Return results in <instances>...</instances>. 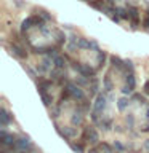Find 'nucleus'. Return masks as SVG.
<instances>
[{
    "label": "nucleus",
    "mask_w": 149,
    "mask_h": 153,
    "mask_svg": "<svg viewBox=\"0 0 149 153\" xmlns=\"http://www.w3.org/2000/svg\"><path fill=\"white\" fill-rule=\"evenodd\" d=\"M67 96H72L74 99H82L84 97V93H82V89L79 86H74V85H67L66 91L62 93V99L67 97Z\"/></svg>",
    "instance_id": "1"
},
{
    "label": "nucleus",
    "mask_w": 149,
    "mask_h": 153,
    "mask_svg": "<svg viewBox=\"0 0 149 153\" xmlns=\"http://www.w3.org/2000/svg\"><path fill=\"white\" fill-rule=\"evenodd\" d=\"M32 24H42V19L38 18V16H31V18L24 19L21 29H23V30H29V29L32 27Z\"/></svg>",
    "instance_id": "2"
},
{
    "label": "nucleus",
    "mask_w": 149,
    "mask_h": 153,
    "mask_svg": "<svg viewBox=\"0 0 149 153\" xmlns=\"http://www.w3.org/2000/svg\"><path fill=\"white\" fill-rule=\"evenodd\" d=\"M128 19L132 21L133 26H138V24H139V18H138V8H135V7L128 8Z\"/></svg>",
    "instance_id": "3"
},
{
    "label": "nucleus",
    "mask_w": 149,
    "mask_h": 153,
    "mask_svg": "<svg viewBox=\"0 0 149 153\" xmlns=\"http://www.w3.org/2000/svg\"><path fill=\"white\" fill-rule=\"evenodd\" d=\"M0 140H2L3 145H13L14 143V137L11 136V134H7L5 131L0 132Z\"/></svg>",
    "instance_id": "4"
},
{
    "label": "nucleus",
    "mask_w": 149,
    "mask_h": 153,
    "mask_svg": "<svg viewBox=\"0 0 149 153\" xmlns=\"http://www.w3.org/2000/svg\"><path fill=\"white\" fill-rule=\"evenodd\" d=\"M133 88H135V76L130 74V75L127 76V86H125L122 91H123L125 94H128V93H132V91H133Z\"/></svg>",
    "instance_id": "5"
},
{
    "label": "nucleus",
    "mask_w": 149,
    "mask_h": 153,
    "mask_svg": "<svg viewBox=\"0 0 149 153\" xmlns=\"http://www.w3.org/2000/svg\"><path fill=\"white\" fill-rule=\"evenodd\" d=\"M74 69L75 70H79L84 76H90V75H93V70L90 69V67H87V65H82V64H75L74 65Z\"/></svg>",
    "instance_id": "6"
},
{
    "label": "nucleus",
    "mask_w": 149,
    "mask_h": 153,
    "mask_svg": "<svg viewBox=\"0 0 149 153\" xmlns=\"http://www.w3.org/2000/svg\"><path fill=\"white\" fill-rule=\"evenodd\" d=\"M104 107H106V97H104V96H98L96 104H95V110H96V112H101Z\"/></svg>",
    "instance_id": "7"
},
{
    "label": "nucleus",
    "mask_w": 149,
    "mask_h": 153,
    "mask_svg": "<svg viewBox=\"0 0 149 153\" xmlns=\"http://www.w3.org/2000/svg\"><path fill=\"white\" fill-rule=\"evenodd\" d=\"M85 137H88L90 142H96V140H98V134H96V131H95L93 128L87 129V131H85Z\"/></svg>",
    "instance_id": "8"
},
{
    "label": "nucleus",
    "mask_w": 149,
    "mask_h": 153,
    "mask_svg": "<svg viewBox=\"0 0 149 153\" xmlns=\"http://www.w3.org/2000/svg\"><path fill=\"white\" fill-rule=\"evenodd\" d=\"M11 51H13V53H14V54H16L18 57H21V59H23V57H26V56H27V53L24 51L21 46H18V45H13V46H11Z\"/></svg>",
    "instance_id": "9"
},
{
    "label": "nucleus",
    "mask_w": 149,
    "mask_h": 153,
    "mask_svg": "<svg viewBox=\"0 0 149 153\" xmlns=\"http://www.w3.org/2000/svg\"><path fill=\"white\" fill-rule=\"evenodd\" d=\"M0 120H2L3 126H7V124L10 123V115H8V112L5 108H2V112H0Z\"/></svg>",
    "instance_id": "10"
},
{
    "label": "nucleus",
    "mask_w": 149,
    "mask_h": 153,
    "mask_svg": "<svg viewBox=\"0 0 149 153\" xmlns=\"http://www.w3.org/2000/svg\"><path fill=\"white\" fill-rule=\"evenodd\" d=\"M29 143H31V142H29L27 137H21V139L16 142V145H18L19 148H26V147H29Z\"/></svg>",
    "instance_id": "11"
},
{
    "label": "nucleus",
    "mask_w": 149,
    "mask_h": 153,
    "mask_svg": "<svg viewBox=\"0 0 149 153\" xmlns=\"http://www.w3.org/2000/svg\"><path fill=\"white\" fill-rule=\"evenodd\" d=\"M53 62H55V65L58 69H62V67H64V59H62L61 56H55L53 57Z\"/></svg>",
    "instance_id": "12"
},
{
    "label": "nucleus",
    "mask_w": 149,
    "mask_h": 153,
    "mask_svg": "<svg viewBox=\"0 0 149 153\" xmlns=\"http://www.w3.org/2000/svg\"><path fill=\"white\" fill-rule=\"evenodd\" d=\"M115 13L119 14L122 19H128V10H123V8H115Z\"/></svg>",
    "instance_id": "13"
},
{
    "label": "nucleus",
    "mask_w": 149,
    "mask_h": 153,
    "mask_svg": "<svg viewBox=\"0 0 149 153\" xmlns=\"http://www.w3.org/2000/svg\"><path fill=\"white\" fill-rule=\"evenodd\" d=\"M42 100H43V104H45V105H50L51 104V97L48 94H45V93H42Z\"/></svg>",
    "instance_id": "14"
},
{
    "label": "nucleus",
    "mask_w": 149,
    "mask_h": 153,
    "mask_svg": "<svg viewBox=\"0 0 149 153\" xmlns=\"http://www.w3.org/2000/svg\"><path fill=\"white\" fill-rule=\"evenodd\" d=\"M127 104H128V100L122 97V99H119V108L120 110H125V107H127Z\"/></svg>",
    "instance_id": "15"
},
{
    "label": "nucleus",
    "mask_w": 149,
    "mask_h": 153,
    "mask_svg": "<svg viewBox=\"0 0 149 153\" xmlns=\"http://www.w3.org/2000/svg\"><path fill=\"white\" fill-rule=\"evenodd\" d=\"M111 61H112V64H114V65H117V67H122V61H120L119 57L112 56V57H111Z\"/></svg>",
    "instance_id": "16"
},
{
    "label": "nucleus",
    "mask_w": 149,
    "mask_h": 153,
    "mask_svg": "<svg viewBox=\"0 0 149 153\" xmlns=\"http://www.w3.org/2000/svg\"><path fill=\"white\" fill-rule=\"evenodd\" d=\"M72 150H75V152H79V153H82V152H84V147H82V145H77V143H72Z\"/></svg>",
    "instance_id": "17"
},
{
    "label": "nucleus",
    "mask_w": 149,
    "mask_h": 153,
    "mask_svg": "<svg viewBox=\"0 0 149 153\" xmlns=\"http://www.w3.org/2000/svg\"><path fill=\"white\" fill-rule=\"evenodd\" d=\"M104 83H106V88L111 89V81H109V78H106V80H104Z\"/></svg>",
    "instance_id": "18"
},
{
    "label": "nucleus",
    "mask_w": 149,
    "mask_h": 153,
    "mask_svg": "<svg viewBox=\"0 0 149 153\" xmlns=\"http://www.w3.org/2000/svg\"><path fill=\"white\" fill-rule=\"evenodd\" d=\"M144 27H146V29H149V16H147L146 19H144Z\"/></svg>",
    "instance_id": "19"
},
{
    "label": "nucleus",
    "mask_w": 149,
    "mask_h": 153,
    "mask_svg": "<svg viewBox=\"0 0 149 153\" xmlns=\"http://www.w3.org/2000/svg\"><path fill=\"white\" fill-rule=\"evenodd\" d=\"M144 91L149 94V81H146V85H144Z\"/></svg>",
    "instance_id": "20"
}]
</instances>
